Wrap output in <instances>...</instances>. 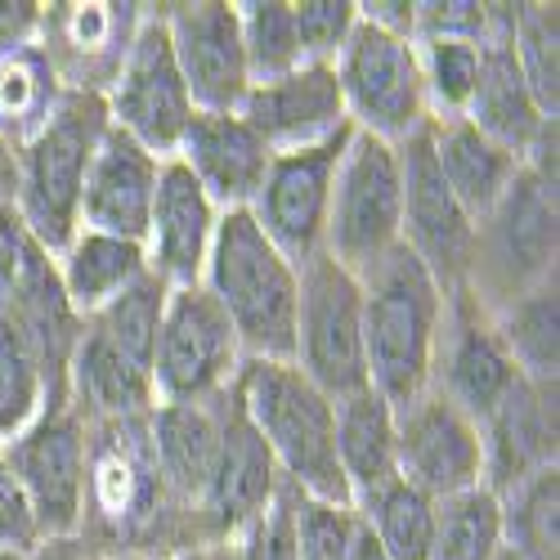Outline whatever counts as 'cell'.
I'll return each mask as SVG.
<instances>
[{"label":"cell","mask_w":560,"mask_h":560,"mask_svg":"<svg viewBox=\"0 0 560 560\" xmlns=\"http://www.w3.org/2000/svg\"><path fill=\"white\" fill-rule=\"evenodd\" d=\"M202 288L233 323L243 359H292L301 269L265 238L252 211H220Z\"/></svg>","instance_id":"3"},{"label":"cell","mask_w":560,"mask_h":560,"mask_svg":"<svg viewBox=\"0 0 560 560\" xmlns=\"http://www.w3.org/2000/svg\"><path fill=\"white\" fill-rule=\"evenodd\" d=\"M162 23L179 77L194 95V108L238 113L252 90L238 5H229V0H179V5H162Z\"/></svg>","instance_id":"18"},{"label":"cell","mask_w":560,"mask_h":560,"mask_svg":"<svg viewBox=\"0 0 560 560\" xmlns=\"http://www.w3.org/2000/svg\"><path fill=\"white\" fill-rule=\"evenodd\" d=\"M19 489L32 506L40 538H68L81 525L90 422L72 399L45 404L32 422L5 444Z\"/></svg>","instance_id":"11"},{"label":"cell","mask_w":560,"mask_h":560,"mask_svg":"<svg viewBox=\"0 0 560 560\" xmlns=\"http://www.w3.org/2000/svg\"><path fill=\"white\" fill-rule=\"evenodd\" d=\"M162 162L166 158L149 153L139 139H130L126 130L108 121L100 153L90 162L85 189H81V229L126 238V243H144Z\"/></svg>","instance_id":"23"},{"label":"cell","mask_w":560,"mask_h":560,"mask_svg":"<svg viewBox=\"0 0 560 560\" xmlns=\"http://www.w3.org/2000/svg\"><path fill=\"white\" fill-rule=\"evenodd\" d=\"M556 252H560L556 184L538 179L521 162L506 194L476 220V252H471V273H466V292L489 314H498L502 305L551 283Z\"/></svg>","instance_id":"6"},{"label":"cell","mask_w":560,"mask_h":560,"mask_svg":"<svg viewBox=\"0 0 560 560\" xmlns=\"http://www.w3.org/2000/svg\"><path fill=\"white\" fill-rule=\"evenodd\" d=\"M292 498L296 489L283 485V493L273 498V506L265 511V516L238 538L229 542L233 556L238 560H296V529H292Z\"/></svg>","instance_id":"42"},{"label":"cell","mask_w":560,"mask_h":560,"mask_svg":"<svg viewBox=\"0 0 560 560\" xmlns=\"http://www.w3.org/2000/svg\"><path fill=\"white\" fill-rule=\"evenodd\" d=\"M427 135H431V153H435V166L448 184V194L466 207V215L480 220L506 194V184L516 179L521 158L493 144V139L480 135L466 117L431 121Z\"/></svg>","instance_id":"26"},{"label":"cell","mask_w":560,"mask_h":560,"mask_svg":"<svg viewBox=\"0 0 560 560\" xmlns=\"http://www.w3.org/2000/svg\"><path fill=\"white\" fill-rule=\"evenodd\" d=\"M283 485L288 480L278 476L265 440L247 422L238 395L229 390L224 427H220V453H215V471H211V489H207V506H202L207 547L238 542L273 506V498L283 493Z\"/></svg>","instance_id":"19"},{"label":"cell","mask_w":560,"mask_h":560,"mask_svg":"<svg viewBox=\"0 0 560 560\" xmlns=\"http://www.w3.org/2000/svg\"><path fill=\"white\" fill-rule=\"evenodd\" d=\"M337 466L354 498L382 489L399 476L395 466V404L372 386L337 399Z\"/></svg>","instance_id":"28"},{"label":"cell","mask_w":560,"mask_h":560,"mask_svg":"<svg viewBox=\"0 0 560 560\" xmlns=\"http://www.w3.org/2000/svg\"><path fill=\"white\" fill-rule=\"evenodd\" d=\"M149 417L153 408L90 422L77 538L104 560H179L202 547L189 511L162 476Z\"/></svg>","instance_id":"1"},{"label":"cell","mask_w":560,"mask_h":560,"mask_svg":"<svg viewBox=\"0 0 560 560\" xmlns=\"http://www.w3.org/2000/svg\"><path fill=\"white\" fill-rule=\"evenodd\" d=\"M498 556H502V502L489 485L462 489L435 502L427 560H498Z\"/></svg>","instance_id":"32"},{"label":"cell","mask_w":560,"mask_h":560,"mask_svg":"<svg viewBox=\"0 0 560 560\" xmlns=\"http://www.w3.org/2000/svg\"><path fill=\"white\" fill-rule=\"evenodd\" d=\"M104 130H108L104 95L68 90L55 117L19 149L14 207L50 256H59L81 229V189H85L90 162L100 153Z\"/></svg>","instance_id":"5"},{"label":"cell","mask_w":560,"mask_h":560,"mask_svg":"<svg viewBox=\"0 0 560 560\" xmlns=\"http://www.w3.org/2000/svg\"><path fill=\"white\" fill-rule=\"evenodd\" d=\"M359 283L368 386L399 408L431 386L435 341L444 323V288L404 243L368 273H359Z\"/></svg>","instance_id":"4"},{"label":"cell","mask_w":560,"mask_h":560,"mask_svg":"<svg viewBox=\"0 0 560 560\" xmlns=\"http://www.w3.org/2000/svg\"><path fill=\"white\" fill-rule=\"evenodd\" d=\"M354 516L368 529V538L386 551V560H427L431 556V529H435V498L412 489L408 480H386L354 498Z\"/></svg>","instance_id":"30"},{"label":"cell","mask_w":560,"mask_h":560,"mask_svg":"<svg viewBox=\"0 0 560 560\" xmlns=\"http://www.w3.org/2000/svg\"><path fill=\"white\" fill-rule=\"evenodd\" d=\"M502 547L516 560H560V466L529 476L502 498Z\"/></svg>","instance_id":"33"},{"label":"cell","mask_w":560,"mask_h":560,"mask_svg":"<svg viewBox=\"0 0 560 560\" xmlns=\"http://www.w3.org/2000/svg\"><path fill=\"white\" fill-rule=\"evenodd\" d=\"M45 408V377L10 323H0V444H10Z\"/></svg>","instance_id":"37"},{"label":"cell","mask_w":560,"mask_h":560,"mask_svg":"<svg viewBox=\"0 0 560 560\" xmlns=\"http://www.w3.org/2000/svg\"><path fill=\"white\" fill-rule=\"evenodd\" d=\"M350 135H354V126H346L332 139H323V144L273 153L260 194L247 207L256 215V224L265 229V238L283 252L296 269L305 260L323 256L328 211H332V184H337V166L346 158Z\"/></svg>","instance_id":"12"},{"label":"cell","mask_w":560,"mask_h":560,"mask_svg":"<svg viewBox=\"0 0 560 560\" xmlns=\"http://www.w3.org/2000/svg\"><path fill=\"white\" fill-rule=\"evenodd\" d=\"M516 382H521V368L511 363L493 314L466 288L448 292L440 341H435V363H431V390L457 404L480 427L516 390Z\"/></svg>","instance_id":"16"},{"label":"cell","mask_w":560,"mask_h":560,"mask_svg":"<svg viewBox=\"0 0 560 560\" xmlns=\"http://www.w3.org/2000/svg\"><path fill=\"white\" fill-rule=\"evenodd\" d=\"M55 269H59V288H63L68 305L81 318H90L104 305H113L121 292H130L139 278L149 273V260L139 243L77 229V238L55 256Z\"/></svg>","instance_id":"27"},{"label":"cell","mask_w":560,"mask_h":560,"mask_svg":"<svg viewBox=\"0 0 560 560\" xmlns=\"http://www.w3.org/2000/svg\"><path fill=\"white\" fill-rule=\"evenodd\" d=\"M40 542V529L32 521V506L19 489V476L10 466V453L0 444V547L10 551H32Z\"/></svg>","instance_id":"43"},{"label":"cell","mask_w":560,"mask_h":560,"mask_svg":"<svg viewBox=\"0 0 560 560\" xmlns=\"http://www.w3.org/2000/svg\"><path fill=\"white\" fill-rule=\"evenodd\" d=\"M498 337L511 354V363L521 368V377L529 382H556L560 377V288L556 278L521 301H511L493 314Z\"/></svg>","instance_id":"31"},{"label":"cell","mask_w":560,"mask_h":560,"mask_svg":"<svg viewBox=\"0 0 560 560\" xmlns=\"http://www.w3.org/2000/svg\"><path fill=\"white\" fill-rule=\"evenodd\" d=\"M560 390L556 382H529L521 377L485 422V485L502 498L506 489L525 485L529 476L560 466Z\"/></svg>","instance_id":"22"},{"label":"cell","mask_w":560,"mask_h":560,"mask_svg":"<svg viewBox=\"0 0 560 560\" xmlns=\"http://www.w3.org/2000/svg\"><path fill=\"white\" fill-rule=\"evenodd\" d=\"M108 121L117 130H126L130 139H139L149 153L158 158H175L184 130L198 117L189 85L179 77L171 36L162 23V5L149 10V23L139 32L130 59L121 63L117 81L108 85Z\"/></svg>","instance_id":"13"},{"label":"cell","mask_w":560,"mask_h":560,"mask_svg":"<svg viewBox=\"0 0 560 560\" xmlns=\"http://www.w3.org/2000/svg\"><path fill=\"white\" fill-rule=\"evenodd\" d=\"M40 0H0V55L19 50V45H32L40 36Z\"/></svg>","instance_id":"44"},{"label":"cell","mask_w":560,"mask_h":560,"mask_svg":"<svg viewBox=\"0 0 560 560\" xmlns=\"http://www.w3.org/2000/svg\"><path fill=\"white\" fill-rule=\"evenodd\" d=\"M149 10L153 5H139V0H55L40 14L36 45L55 63L63 90L108 95L149 23Z\"/></svg>","instance_id":"14"},{"label":"cell","mask_w":560,"mask_h":560,"mask_svg":"<svg viewBox=\"0 0 560 560\" xmlns=\"http://www.w3.org/2000/svg\"><path fill=\"white\" fill-rule=\"evenodd\" d=\"M179 560H238V556H233V547H229V542H220V547H198V551L179 556Z\"/></svg>","instance_id":"49"},{"label":"cell","mask_w":560,"mask_h":560,"mask_svg":"<svg viewBox=\"0 0 560 560\" xmlns=\"http://www.w3.org/2000/svg\"><path fill=\"white\" fill-rule=\"evenodd\" d=\"M238 113L273 153L323 144V139H332L350 126L332 63H301L288 77L256 81Z\"/></svg>","instance_id":"20"},{"label":"cell","mask_w":560,"mask_h":560,"mask_svg":"<svg viewBox=\"0 0 560 560\" xmlns=\"http://www.w3.org/2000/svg\"><path fill=\"white\" fill-rule=\"evenodd\" d=\"M0 560H27V551H10V547H0Z\"/></svg>","instance_id":"50"},{"label":"cell","mask_w":560,"mask_h":560,"mask_svg":"<svg viewBox=\"0 0 560 560\" xmlns=\"http://www.w3.org/2000/svg\"><path fill=\"white\" fill-rule=\"evenodd\" d=\"M511 55L538 108L560 121V10L547 0L511 10Z\"/></svg>","instance_id":"34"},{"label":"cell","mask_w":560,"mask_h":560,"mask_svg":"<svg viewBox=\"0 0 560 560\" xmlns=\"http://www.w3.org/2000/svg\"><path fill=\"white\" fill-rule=\"evenodd\" d=\"M493 32V0H417L412 40H476Z\"/></svg>","instance_id":"40"},{"label":"cell","mask_w":560,"mask_h":560,"mask_svg":"<svg viewBox=\"0 0 560 560\" xmlns=\"http://www.w3.org/2000/svg\"><path fill=\"white\" fill-rule=\"evenodd\" d=\"M292 23L301 63H337L359 23V5L354 0H292Z\"/></svg>","instance_id":"39"},{"label":"cell","mask_w":560,"mask_h":560,"mask_svg":"<svg viewBox=\"0 0 560 560\" xmlns=\"http://www.w3.org/2000/svg\"><path fill=\"white\" fill-rule=\"evenodd\" d=\"M399 149V175H404V229L399 243L427 265V273L448 292L466 288L471 273V252H476V220L466 207L448 194V184L435 166L431 135L417 130Z\"/></svg>","instance_id":"15"},{"label":"cell","mask_w":560,"mask_h":560,"mask_svg":"<svg viewBox=\"0 0 560 560\" xmlns=\"http://www.w3.org/2000/svg\"><path fill=\"white\" fill-rule=\"evenodd\" d=\"M175 158L220 211H247L269 175L273 149L243 121V113H198Z\"/></svg>","instance_id":"24"},{"label":"cell","mask_w":560,"mask_h":560,"mask_svg":"<svg viewBox=\"0 0 560 560\" xmlns=\"http://www.w3.org/2000/svg\"><path fill=\"white\" fill-rule=\"evenodd\" d=\"M399 229H404L399 149L354 130L337 166L323 252L350 273H368L382 256L399 247Z\"/></svg>","instance_id":"7"},{"label":"cell","mask_w":560,"mask_h":560,"mask_svg":"<svg viewBox=\"0 0 560 560\" xmlns=\"http://www.w3.org/2000/svg\"><path fill=\"white\" fill-rule=\"evenodd\" d=\"M412 45H417L422 85H427L431 121L466 117L471 95H476V81H480L485 45H476V40H412Z\"/></svg>","instance_id":"35"},{"label":"cell","mask_w":560,"mask_h":560,"mask_svg":"<svg viewBox=\"0 0 560 560\" xmlns=\"http://www.w3.org/2000/svg\"><path fill=\"white\" fill-rule=\"evenodd\" d=\"M55 256L36 243V233L19 215L14 202H0V296L14 292L23 278H32L40 265H50Z\"/></svg>","instance_id":"41"},{"label":"cell","mask_w":560,"mask_h":560,"mask_svg":"<svg viewBox=\"0 0 560 560\" xmlns=\"http://www.w3.org/2000/svg\"><path fill=\"white\" fill-rule=\"evenodd\" d=\"M412 5H417V0H363L359 19L372 23V27H382V32H390V36L412 40Z\"/></svg>","instance_id":"45"},{"label":"cell","mask_w":560,"mask_h":560,"mask_svg":"<svg viewBox=\"0 0 560 560\" xmlns=\"http://www.w3.org/2000/svg\"><path fill=\"white\" fill-rule=\"evenodd\" d=\"M511 10L516 5H493V32L485 40V63H480V81H476L471 108H466V121L525 162L542 126L556 117L538 108V100L529 95V85L516 68V55H511Z\"/></svg>","instance_id":"25"},{"label":"cell","mask_w":560,"mask_h":560,"mask_svg":"<svg viewBox=\"0 0 560 560\" xmlns=\"http://www.w3.org/2000/svg\"><path fill=\"white\" fill-rule=\"evenodd\" d=\"M292 529H296V560H350L359 538V516L346 502L323 498H292Z\"/></svg>","instance_id":"38"},{"label":"cell","mask_w":560,"mask_h":560,"mask_svg":"<svg viewBox=\"0 0 560 560\" xmlns=\"http://www.w3.org/2000/svg\"><path fill=\"white\" fill-rule=\"evenodd\" d=\"M233 395H238L256 435L265 440L278 476L305 498L350 506V489L337 466L332 395H323L292 359H243Z\"/></svg>","instance_id":"2"},{"label":"cell","mask_w":560,"mask_h":560,"mask_svg":"<svg viewBox=\"0 0 560 560\" xmlns=\"http://www.w3.org/2000/svg\"><path fill=\"white\" fill-rule=\"evenodd\" d=\"M215 224H220V207L202 194V184L189 175V166L179 158H166L158 175L144 243H139L149 260V273L162 278L166 288L202 283V269L215 243Z\"/></svg>","instance_id":"21"},{"label":"cell","mask_w":560,"mask_h":560,"mask_svg":"<svg viewBox=\"0 0 560 560\" xmlns=\"http://www.w3.org/2000/svg\"><path fill=\"white\" fill-rule=\"evenodd\" d=\"M292 363L332 399L368 386L363 359V283L328 252L301 265Z\"/></svg>","instance_id":"9"},{"label":"cell","mask_w":560,"mask_h":560,"mask_svg":"<svg viewBox=\"0 0 560 560\" xmlns=\"http://www.w3.org/2000/svg\"><path fill=\"white\" fill-rule=\"evenodd\" d=\"M63 95L68 90L36 40L0 55V135H5L14 149H23L27 139L55 117Z\"/></svg>","instance_id":"29"},{"label":"cell","mask_w":560,"mask_h":560,"mask_svg":"<svg viewBox=\"0 0 560 560\" xmlns=\"http://www.w3.org/2000/svg\"><path fill=\"white\" fill-rule=\"evenodd\" d=\"M238 368L243 346L215 296L202 283L171 288L153 346L158 404H207L238 382Z\"/></svg>","instance_id":"10"},{"label":"cell","mask_w":560,"mask_h":560,"mask_svg":"<svg viewBox=\"0 0 560 560\" xmlns=\"http://www.w3.org/2000/svg\"><path fill=\"white\" fill-rule=\"evenodd\" d=\"M395 466L399 480L422 489L427 498H448L485 485V444L480 427L457 404L431 386L395 408Z\"/></svg>","instance_id":"17"},{"label":"cell","mask_w":560,"mask_h":560,"mask_svg":"<svg viewBox=\"0 0 560 560\" xmlns=\"http://www.w3.org/2000/svg\"><path fill=\"white\" fill-rule=\"evenodd\" d=\"M350 560H386V551H382L377 542L368 538V529H363V525H359V538H354V551H350Z\"/></svg>","instance_id":"48"},{"label":"cell","mask_w":560,"mask_h":560,"mask_svg":"<svg viewBox=\"0 0 560 560\" xmlns=\"http://www.w3.org/2000/svg\"><path fill=\"white\" fill-rule=\"evenodd\" d=\"M238 27H243V50H247L252 85L288 77L292 68H301L292 0H243L238 5Z\"/></svg>","instance_id":"36"},{"label":"cell","mask_w":560,"mask_h":560,"mask_svg":"<svg viewBox=\"0 0 560 560\" xmlns=\"http://www.w3.org/2000/svg\"><path fill=\"white\" fill-rule=\"evenodd\" d=\"M19 194V149L0 135V202H14Z\"/></svg>","instance_id":"47"},{"label":"cell","mask_w":560,"mask_h":560,"mask_svg":"<svg viewBox=\"0 0 560 560\" xmlns=\"http://www.w3.org/2000/svg\"><path fill=\"white\" fill-rule=\"evenodd\" d=\"M498 560H516V556H511V551H506V547H502V556H498Z\"/></svg>","instance_id":"51"},{"label":"cell","mask_w":560,"mask_h":560,"mask_svg":"<svg viewBox=\"0 0 560 560\" xmlns=\"http://www.w3.org/2000/svg\"><path fill=\"white\" fill-rule=\"evenodd\" d=\"M27 560H104V556L90 551L77 534H68V538H40V542L27 551Z\"/></svg>","instance_id":"46"},{"label":"cell","mask_w":560,"mask_h":560,"mask_svg":"<svg viewBox=\"0 0 560 560\" xmlns=\"http://www.w3.org/2000/svg\"><path fill=\"white\" fill-rule=\"evenodd\" d=\"M332 68H337L346 117L354 130L386 139V144H404V139L431 126L427 85H422L412 40L390 36L359 19Z\"/></svg>","instance_id":"8"}]
</instances>
